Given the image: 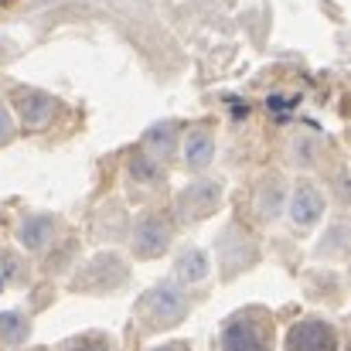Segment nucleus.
Segmentation results:
<instances>
[{"label": "nucleus", "instance_id": "nucleus-15", "mask_svg": "<svg viewBox=\"0 0 351 351\" xmlns=\"http://www.w3.org/2000/svg\"><path fill=\"white\" fill-rule=\"evenodd\" d=\"M10 133H14V123H10V113L0 106V143H7L10 140Z\"/></svg>", "mask_w": 351, "mask_h": 351}, {"label": "nucleus", "instance_id": "nucleus-6", "mask_svg": "<svg viewBox=\"0 0 351 351\" xmlns=\"http://www.w3.org/2000/svg\"><path fill=\"white\" fill-rule=\"evenodd\" d=\"M321 212H324L321 191H317L314 184L300 181V184L293 188V195H290V219H293V226L307 229V226H314V222L321 219Z\"/></svg>", "mask_w": 351, "mask_h": 351}, {"label": "nucleus", "instance_id": "nucleus-13", "mask_svg": "<svg viewBox=\"0 0 351 351\" xmlns=\"http://www.w3.org/2000/svg\"><path fill=\"white\" fill-rule=\"evenodd\" d=\"M130 174H133V181H136V184H147V188L164 181V171H160V164H157L154 157H143V154L130 160Z\"/></svg>", "mask_w": 351, "mask_h": 351}, {"label": "nucleus", "instance_id": "nucleus-10", "mask_svg": "<svg viewBox=\"0 0 351 351\" xmlns=\"http://www.w3.org/2000/svg\"><path fill=\"white\" fill-rule=\"evenodd\" d=\"M27 335H31V324L24 314H17V311L0 314V351H14L17 345H24Z\"/></svg>", "mask_w": 351, "mask_h": 351}, {"label": "nucleus", "instance_id": "nucleus-14", "mask_svg": "<svg viewBox=\"0 0 351 351\" xmlns=\"http://www.w3.org/2000/svg\"><path fill=\"white\" fill-rule=\"evenodd\" d=\"M69 351H110V341L103 338V335H89V338H82V341H75Z\"/></svg>", "mask_w": 351, "mask_h": 351}, {"label": "nucleus", "instance_id": "nucleus-17", "mask_svg": "<svg viewBox=\"0 0 351 351\" xmlns=\"http://www.w3.org/2000/svg\"><path fill=\"white\" fill-rule=\"evenodd\" d=\"M154 351H188L184 345H164V348H154Z\"/></svg>", "mask_w": 351, "mask_h": 351}, {"label": "nucleus", "instance_id": "nucleus-4", "mask_svg": "<svg viewBox=\"0 0 351 351\" xmlns=\"http://www.w3.org/2000/svg\"><path fill=\"white\" fill-rule=\"evenodd\" d=\"M219 198H222V184L219 181H195V184H188L181 191L178 205H181V212L188 219H205V215L215 212Z\"/></svg>", "mask_w": 351, "mask_h": 351}, {"label": "nucleus", "instance_id": "nucleus-16", "mask_svg": "<svg viewBox=\"0 0 351 351\" xmlns=\"http://www.w3.org/2000/svg\"><path fill=\"white\" fill-rule=\"evenodd\" d=\"M269 110H273L276 117H287V110H290V99H280V96H273V99H269Z\"/></svg>", "mask_w": 351, "mask_h": 351}, {"label": "nucleus", "instance_id": "nucleus-8", "mask_svg": "<svg viewBox=\"0 0 351 351\" xmlns=\"http://www.w3.org/2000/svg\"><path fill=\"white\" fill-rule=\"evenodd\" d=\"M212 157H215V140H212V133H208V130H195V133H188V143H184V164H188L191 171H202V167H208Z\"/></svg>", "mask_w": 351, "mask_h": 351}, {"label": "nucleus", "instance_id": "nucleus-11", "mask_svg": "<svg viewBox=\"0 0 351 351\" xmlns=\"http://www.w3.org/2000/svg\"><path fill=\"white\" fill-rule=\"evenodd\" d=\"M178 276L188 280V283H198L208 276V256L202 249H184L178 256Z\"/></svg>", "mask_w": 351, "mask_h": 351}, {"label": "nucleus", "instance_id": "nucleus-12", "mask_svg": "<svg viewBox=\"0 0 351 351\" xmlns=\"http://www.w3.org/2000/svg\"><path fill=\"white\" fill-rule=\"evenodd\" d=\"M147 147L157 157H171L174 154V123H157L147 130Z\"/></svg>", "mask_w": 351, "mask_h": 351}, {"label": "nucleus", "instance_id": "nucleus-3", "mask_svg": "<svg viewBox=\"0 0 351 351\" xmlns=\"http://www.w3.org/2000/svg\"><path fill=\"white\" fill-rule=\"evenodd\" d=\"M222 351H269L266 348V328L252 321V311L235 314L222 331Z\"/></svg>", "mask_w": 351, "mask_h": 351}, {"label": "nucleus", "instance_id": "nucleus-5", "mask_svg": "<svg viewBox=\"0 0 351 351\" xmlns=\"http://www.w3.org/2000/svg\"><path fill=\"white\" fill-rule=\"evenodd\" d=\"M167 242H171L167 219H160V215H143V219L136 222V229H133V249H136V256H157V252L167 249Z\"/></svg>", "mask_w": 351, "mask_h": 351}, {"label": "nucleus", "instance_id": "nucleus-1", "mask_svg": "<svg viewBox=\"0 0 351 351\" xmlns=\"http://www.w3.org/2000/svg\"><path fill=\"white\" fill-rule=\"evenodd\" d=\"M143 314L150 317L154 328H171V324H178V321L188 314V300H184V293H181L178 283L164 280V283H157V287L147 293Z\"/></svg>", "mask_w": 351, "mask_h": 351}, {"label": "nucleus", "instance_id": "nucleus-2", "mask_svg": "<svg viewBox=\"0 0 351 351\" xmlns=\"http://www.w3.org/2000/svg\"><path fill=\"white\" fill-rule=\"evenodd\" d=\"M287 351H338V331L321 317H307L293 324L287 338Z\"/></svg>", "mask_w": 351, "mask_h": 351}, {"label": "nucleus", "instance_id": "nucleus-7", "mask_svg": "<svg viewBox=\"0 0 351 351\" xmlns=\"http://www.w3.org/2000/svg\"><path fill=\"white\" fill-rule=\"evenodd\" d=\"M17 113H21L24 126H45L55 113V99L48 93H38V89H21L17 93Z\"/></svg>", "mask_w": 351, "mask_h": 351}, {"label": "nucleus", "instance_id": "nucleus-9", "mask_svg": "<svg viewBox=\"0 0 351 351\" xmlns=\"http://www.w3.org/2000/svg\"><path fill=\"white\" fill-rule=\"evenodd\" d=\"M51 232H55V219H51V215H31V219L21 222L17 239H21L24 249H41V245L51 239Z\"/></svg>", "mask_w": 351, "mask_h": 351}]
</instances>
